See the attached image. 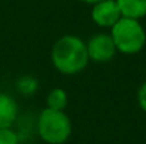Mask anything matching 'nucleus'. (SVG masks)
I'll use <instances>...</instances> for the list:
<instances>
[{
  "mask_svg": "<svg viewBox=\"0 0 146 144\" xmlns=\"http://www.w3.org/2000/svg\"><path fill=\"white\" fill-rule=\"evenodd\" d=\"M37 133L47 144H64L72 133V124L64 110L46 107L37 120Z\"/></svg>",
  "mask_w": 146,
  "mask_h": 144,
  "instance_id": "3",
  "label": "nucleus"
},
{
  "mask_svg": "<svg viewBox=\"0 0 146 144\" xmlns=\"http://www.w3.org/2000/svg\"><path fill=\"white\" fill-rule=\"evenodd\" d=\"M138 105L142 109V112L146 113V82L141 85V88L138 91Z\"/></svg>",
  "mask_w": 146,
  "mask_h": 144,
  "instance_id": "11",
  "label": "nucleus"
},
{
  "mask_svg": "<svg viewBox=\"0 0 146 144\" xmlns=\"http://www.w3.org/2000/svg\"><path fill=\"white\" fill-rule=\"evenodd\" d=\"M122 17L119 7L115 0H102L92 4L91 18L92 21L104 28H112L113 24Z\"/></svg>",
  "mask_w": 146,
  "mask_h": 144,
  "instance_id": "5",
  "label": "nucleus"
},
{
  "mask_svg": "<svg viewBox=\"0 0 146 144\" xmlns=\"http://www.w3.org/2000/svg\"><path fill=\"white\" fill-rule=\"evenodd\" d=\"M20 139L19 134L11 130V127H4L0 129V144H19Z\"/></svg>",
  "mask_w": 146,
  "mask_h": 144,
  "instance_id": "10",
  "label": "nucleus"
},
{
  "mask_svg": "<svg viewBox=\"0 0 146 144\" xmlns=\"http://www.w3.org/2000/svg\"><path fill=\"white\" fill-rule=\"evenodd\" d=\"M87 51L88 57L91 61L95 62H108L111 61L115 54H116V47L113 44V40L111 34L108 33H98L92 36L88 43H87Z\"/></svg>",
  "mask_w": 146,
  "mask_h": 144,
  "instance_id": "4",
  "label": "nucleus"
},
{
  "mask_svg": "<svg viewBox=\"0 0 146 144\" xmlns=\"http://www.w3.org/2000/svg\"><path fill=\"white\" fill-rule=\"evenodd\" d=\"M17 89L23 93V95H33L36 93V91L38 89V81L34 76H23L19 79L17 82Z\"/></svg>",
  "mask_w": 146,
  "mask_h": 144,
  "instance_id": "9",
  "label": "nucleus"
},
{
  "mask_svg": "<svg viewBox=\"0 0 146 144\" xmlns=\"http://www.w3.org/2000/svg\"><path fill=\"white\" fill-rule=\"evenodd\" d=\"M111 37L116 51L125 55L141 52L146 44V33L139 20L121 17L111 28Z\"/></svg>",
  "mask_w": 146,
  "mask_h": 144,
  "instance_id": "2",
  "label": "nucleus"
},
{
  "mask_svg": "<svg viewBox=\"0 0 146 144\" xmlns=\"http://www.w3.org/2000/svg\"><path fill=\"white\" fill-rule=\"evenodd\" d=\"M80 1L87 3V4H95V3H98V1H102V0H80Z\"/></svg>",
  "mask_w": 146,
  "mask_h": 144,
  "instance_id": "12",
  "label": "nucleus"
},
{
  "mask_svg": "<svg viewBox=\"0 0 146 144\" xmlns=\"http://www.w3.org/2000/svg\"><path fill=\"white\" fill-rule=\"evenodd\" d=\"M46 102H47L48 109L65 110V107L68 105V96H67V92L62 88H54L48 92Z\"/></svg>",
  "mask_w": 146,
  "mask_h": 144,
  "instance_id": "8",
  "label": "nucleus"
},
{
  "mask_svg": "<svg viewBox=\"0 0 146 144\" xmlns=\"http://www.w3.org/2000/svg\"><path fill=\"white\" fill-rule=\"evenodd\" d=\"M51 62L54 68L64 75H77L82 72L90 62L87 43L72 34L61 37L52 45Z\"/></svg>",
  "mask_w": 146,
  "mask_h": 144,
  "instance_id": "1",
  "label": "nucleus"
},
{
  "mask_svg": "<svg viewBox=\"0 0 146 144\" xmlns=\"http://www.w3.org/2000/svg\"><path fill=\"white\" fill-rule=\"evenodd\" d=\"M122 17L141 20L146 16V0H115Z\"/></svg>",
  "mask_w": 146,
  "mask_h": 144,
  "instance_id": "7",
  "label": "nucleus"
},
{
  "mask_svg": "<svg viewBox=\"0 0 146 144\" xmlns=\"http://www.w3.org/2000/svg\"><path fill=\"white\" fill-rule=\"evenodd\" d=\"M19 114L16 100L7 93H0V129L11 127Z\"/></svg>",
  "mask_w": 146,
  "mask_h": 144,
  "instance_id": "6",
  "label": "nucleus"
}]
</instances>
